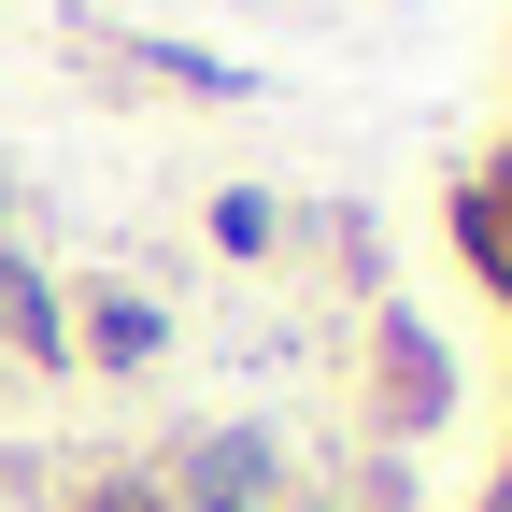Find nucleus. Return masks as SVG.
<instances>
[{
  "label": "nucleus",
  "mask_w": 512,
  "mask_h": 512,
  "mask_svg": "<svg viewBox=\"0 0 512 512\" xmlns=\"http://www.w3.org/2000/svg\"><path fill=\"white\" fill-rule=\"evenodd\" d=\"M441 427H456V356L427 313L384 299L370 313V441H441Z\"/></svg>",
  "instance_id": "f257e3e1"
},
{
  "label": "nucleus",
  "mask_w": 512,
  "mask_h": 512,
  "mask_svg": "<svg viewBox=\"0 0 512 512\" xmlns=\"http://www.w3.org/2000/svg\"><path fill=\"white\" fill-rule=\"evenodd\" d=\"M157 498L171 512H285V441L271 427H185L157 456Z\"/></svg>",
  "instance_id": "f03ea898"
},
{
  "label": "nucleus",
  "mask_w": 512,
  "mask_h": 512,
  "mask_svg": "<svg viewBox=\"0 0 512 512\" xmlns=\"http://www.w3.org/2000/svg\"><path fill=\"white\" fill-rule=\"evenodd\" d=\"M72 299V370H128L143 384L157 356H171V299H143V285H114V271H86V285H57Z\"/></svg>",
  "instance_id": "7ed1b4c3"
},
{
  "label": "nucleus",
  "mask_w": 512,
  "mask_h": 512,
  "mask_svg": "<svg viewBox=\"0 0 512 512\" xmlns=\"http://www.w3.org/2000/svg\"><path fill=\"white\" fill-rule=\"evenodd\" d=\"M0 356L15 370H72V299L29 271V242H0Z\"/></svg>",
  "instance_id": "20e7f679"
},
{
  "label": "nucleus",
  "mask_w": 512,
  "mask_h": 512,
  "mask_svg": "<svg viewBox=\"0 0 512 512\" xmlns=\"http://www.w3.org/2000/svg\"><path fill=\"white\" fill-rule=\"evenodd\" d=\"M200 228H214V256H228V271L285 256V200H271V185H214V200H200Z\"/></svg>",
  "instance_id": "39448f33"
},
{
  "label": "nucleus",
  "mask_w": 512,
  "mask_h": 512,
  "mask_svg": "<svg viewBox=\"0 0 512 512\" xmlns=\"http://www.w3.org/2000/svg\"><path fill=\"white\" fill-rule=\"evenodd\" d=\"M128 57H143L157 86H185V100H256V72H242V57H200V43H128Z\"/></svg>",
  "instance_id": "423d86ee"
},
{
  "label": "nucleus",
  "mask_w": 512,
  "mask_h": 512,
  "mask_svg": "<svg viewBox=\"0 0 512 512\" xmlns=\"http://www.w3.org/2000/svg\"><path fill=\"white\" fill-rule=\"evenodd\" d=\"M57 512H171V498H157V470H72Z\"/></svg>",
  "instance_id": "0eeeda50"
},
{
  "label": "nucleus",
  "mask_w": 512,
  "mask_h": 512,
  "mask_svg": "<svg viewBox=\"0 0 512 512\" xmlns=\"http://www.w3.org/2000/svg\"><path fill=\"white\" fill-rule=\"evenodd\" d=\"M285 512H356V498H299V484H285Z\"/></svg>",
  "instance_id": "6e6552de"
},
{
  "label": "nucleus",
  "mask_w": 512,
  "mask_h": 512,
  "mask_svg": "<svg viewBox=\"0 0 512 512\" xmlns=\"http://www.w3.org/2000/svg\"><path fill=\"white\" fill-rule=\"evenodd\" d=\"M0 242H15V185H0Z\"/></svg>",
  "instance_id": "1a4fd4ad"
}]
</instances>
